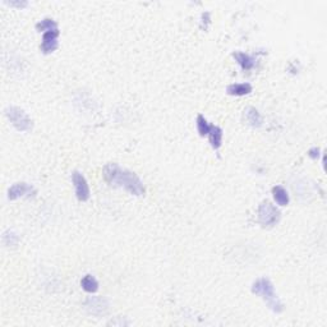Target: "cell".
Returning a JSON list of instances; mask_svg holds the SVG:
<instances>
[{"mask_svg":"<svg viewBox=\"0 0 327 327\" xmlns=\"http://www.w3.org/2000/svg\"><path fill=\"white\" fill-rule=\"evenodd\" d=\"M252 84L250 83H233L228 86L226 91L231 96H245L252 92Z\"/></svg>","mask_w":327,"mask_h":327,"instance_id":"obj_11","label":"cell"},{"mask_svg":"<svg viewBox=\"0 0 327 327\" xmlns=\"http://www.w3.org/2000/svg\"><path fill=\"white\" fill-rule=\"evenodd\" d=\"M5 114H7L9 122L12 123V125L17 131L29 132L32 129L33 123L31 118L27 115V112L25 110L18 108V106H9L5 110Z\"/></svg>","mask_w":327,"mask_h":327,"instance_id":"obj_4","label":"cell"},{"mask_svg":"<svg viewBox=\"0 0 327 327\" xmlns=\"http://www.w3.org/2000/svg\"><path fill=\"white\" fill-rule=\"evenodd\" d=\"M58 39H59V29L54 31H48L42 35L41 50L44 54H50L54 53L58 49Z\"/></svg>","mask_w":327,"mask_h":327,"instance_id":"obj_7","label":"cell"},{"mask_svg":"<svg viewBox=\"0 0 327 327\" xmlns=\"http://www.w3.org/2000/svg\"><path fill=\"white\" fill-rule=\"evenodd\" d=\"M272 196L277 205H280V206L289 205V201H290V199H289V194L284 187H281V186L273 187Z\"/></svg>","mask_w":327,"mask_h":327,"instance_id":"obj_13","label":"cell"},{"mask_svg":"<svg viewBox=\"0 0 327 327\" xmlns=\"http://www.w3.org/2000/svg\"><path fill=\"white\" fill-rule=\"evenodd\" d=\"M36 29L39 32H48V31H54V29H58V23L55 22L52 18H45L42 20L41 22H39L36 25Z\"/></svg>","mask_w":327,"mask_h":327,"instance_id":"obj_15","label":"cell"},{"mask_svg":"<svg viewBox=\"0 0 327 327\" xmlns=\"http://www.w3.org/2000/svg\"><path fill=\"white\" fill-rule=\"evenodd\" d=\"M211 127L212 125L206 120L205 116L203 115L197 116V131H198L199 136H202V137L209 136L210 131H211Z\"/></svg>","mask_w":327,"mask_h":327,"instance_id":"obj_16","label":"cell"},{"mask_svg":"<svg viewBox=\"0 0 327 327\" xmlns=\"http://www.w3.org/2000/svg\"><path fill=\"white\" fill-rule=\"evenodd\" d=\"M104 178L110 186L123 188L133 196H143L146 190L142 180L133 171H129L118 164H108L104 166Z\"/></svg>","mask_w":327,"mask_h":327,"instance_id":"obj_1","label":"cell"},{"mask_svg":"<svg viewBox=\"0 0 327 327\" xmlns=\"http://www.w3.org/2000/svg\"><path fill=\"white\" fill-rule=\"evenodd\" d=\"M308 156L311 157L312 160H318L321 156V150L317 147H313L311 148V150L308 151Z\"/></svg>","mask_w":327,"mask_h":327,"instance_id":"obj_18","label":"cell"},{"mask_svg":"<svg viewBox=\"0 0 327 327\" xmlns=\"http://www.w3.org/2000/svg\"><path fill=\"white\" fill-rule=\"evenodd\" d=\"M252 293L258 295L266 301L269 308L275 313H281L284 311V304L280 301L275 293V286L267 277H260L252 284Z\"/></svg>","mask_w":327,"mask_h":327,"instance_id":"obj_2","label":"cell"},{"mask_svg":"<svg viewBox=\"0 0 327 327\" xmlns=\"http://www.w3.org/2000/svg\"><path fill=\"white\" fill-rule=\"evenodd\" d=\"M3 241H4V244L8 245V247H14V245L18 244L20 238H18V235L17 234H14L13 231H7V233H4Z\"/></svg>","mask_w":327,"mask_h":327,"instance_id":"obj_17","label":"cell"},{"mask_svg":"<svg viewBox=\"0 0 327 327\" xmlns=\"http://www.w3.org/2000/svg\"><path fill=\"white\" fill-rule=\"evenodd\" d=\"M281 212L269 201H263L258 207V221L263 228H272L279 224Z\"/></svg>","mask_w":327,"mask_h":327,"instance_id":"obj_3","label":"cell"},{"mask_svg":"<svg viewBox=\"0 0 327 327\" xmlns=\"http://www.w3.org/2000/svg\"><path fill=\"white\" fill-rule=\"evenodd\" d=\"M244 120H245L248 125L253 127V128H260L263 123L260 111L256 108H253V106H249V108L244 110Z\"/></svg>","mask_w":327,"mask_h":327,"instance_id":"obj_9","label":"cell"},{"mask_svg":"<svg viewBox=\"0 0 327 327\" xmlns=\"http://www.w3.org/2000/svg\"><path fill=\"white\" fill-rule=\"evenodd\" d=\"M233 56H234L235 61L241 65L243 71H250V69H253L254 65H256V59H254V56H252V55L249 54H245V53L242 52H235L234 54H233Z\"/></svg>","mask_w":327,"mask_h":327,"instance_id":"obj_10","label":"cell"},{"mask_svg":"<svg viewBox=\"0 0 327 327\" xmlns=\"http://www.w3.org/2000/svg\"><path fill=\"white\" fill-rule=\"evenodd\" d=\"M86 307L88 309V312L95 316H101V314H105L109 309V304L106 299L104 298H97V297H91V298L87 299L86 301Z\"/></svg>","mask_w":327,"mask_h":327,"instance_id":"obj_8","label":"cell"},{"mask_svg":"<svg viewBox=\"0 0 327 327\" xmlns=\"http://www.w3.org/2000/svg\"><path fill=\"white\" fill-rule=\"evenodd\" d=\"M72 182L74 184V190H76V196L80 199L81 202H86L87 199L90 198L91 191L88 183H87L86 178L83 174L80 171H73L72 173Z\"/></svg>","mask_w":327,"mask_h":327,"instance_id":"obj_5","label":"cell"},{"mask_svg":"<svg viewBox=\"0 0 327 327\" xmlns=\"http://www.w3.org/2000/svg\"><path fill=\"white\" fill-rule=\"evenodd\" d=\"M222 136H224L222 129L218 127V125H212L211 131L209 133V139L210 143H211V147L214 150H220L222 144Z\"/></svg>","mask_w":327,"mask_h":327,"instance_id":"obj_12","label":"cell"},{"mask_svg":"<svg viewBox=\"0 0 327 327\" xmlns=\"http://www.w3.org/2000/svg\"><path fill=\"white\" fill-rule=\"evenodd\" d=\"M81 286L84 292L92 294V293H96L99 290V281L95 279V276L86 275L83 279L81 280Z\"/></svg>","mask_w":327,"mask_h":327,"instance_id":"obj_14","label":"cell"},{"mask_svg":"<svg viewBox=\"0 0 327 327\" xmlns=\"http://www.w3.org/2000/svg\"><path fill=\"white\" fill-rule=\"evenodd\" d=\"M36 190L31 184L27 183H17L10 187L8 191V198L10 201L18 198H31L36 196Z\"/></svg>","mask_w":327,"mask_h":327,"instance_id":"obj_6","label":"cell"}]
</instances>
